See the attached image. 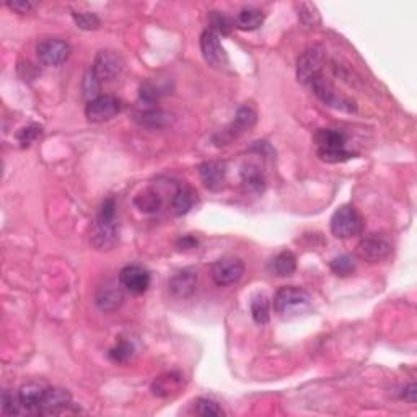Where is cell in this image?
Wrapping results in <instances>:
<instances>
[{"label":"cell","mask_w":417,"mask_h":417,"mask_svg":"<svg viewBox=\"0 0 417 417\" xmlns=\"http://www.w3.org/2000/svg\"><path fill=\"white\" fill-rule=\"evenodd\" d=\"M311 297L307 290L286 286L277 290L276 297H274V310L276 313L284 320H292L303 316L311 311Z\"/></svg>","instance_id":"6da1fadb"},{"label":"cell","mask_w":417,"mask_h":417,"mask_svg":"<svg viewBox=\"0 0 417 417\" xmlns=\"http://www.w3.org/2000/svg\"><path fill=\"white\" fill-rule=\"evenodd\" d=\"M318 147V157L326 163H342L353 158L351 150L346 149L347 137L344 132L336 129H320L315 134Z\"/></svg>","instance_id":"7a4b0ae2"},{"label":"cell","mask_w":417,"mask_h":417,"mask_svg":"<svg viewBox=\"0 0 417 417\" xmlns=\"http://www.w3.org/2000/svg\"><path fill=\"white\" fill-rule=\"evenodd\" d=\"M363 226L365 222L353 205H342L331 217V234L341 240L361 235Z\"/></svg>","instance_id":"3957f363"},{"label":"cell","mask_w":417,"mask_h":417,"mask_svg":"<svg viewBox=\"0 0 417 417\" xmlns=\"http://www.w3.org/2000/svg\"><path fill=\"white\" fill-rule=\"evenodd\" d=\"M308 85L313 90V93L323 102L326 107L344 111V113H353L357 109V104L352 98L346 97V95L339 93L336 87L332 85V82L328 77H325L323 73L316 75Z\"/></svg>","instance_id":"277c9868"},{"label":"cell","mask_w":417,"mask_h":417,"mask_svg":"<svg viewBox=\"0 0 417 417\" xmlns=\"http://www.w3.org/2000/svg\"><path fill=\"white\" fill-rule=\"evenodd\" d=\"M243 274H245V264L238 258H220L212 266V279L220 287L235 286L241 281Z\"/></svg>","instance_id":"5b68a950"},{"label":"cell","mask_w":417,"mask_h":417,"mask_svg":"<svg viewBox=\"0 0 417 417\" xmlns=\"http://www.w3.org/2000/svg\"><path fill=\"white\" fill-rule=\"evenodd\" d=\"M123 108V102L119 98L111 97V95H99L98 98L90 99L85 108V114L87 119L92 123H104V121L118 116Z\"/></svg>","instance_id":"8992f818"},{"label":"cell","mask_w":417,"mask_h":417,"mask_svg":"<svg viewBox=\"0 0 417 417\" xmlns=\"http://www.w3.org/2000/svg\"><path fill=\"white\" fill-rule=\"evenodd\" d=\"M325 64V51L320 46L310 47L298 57L297 61V78L300 83L308 85L316 75H320Z\"/></svg>","instance_id":"52a82bcc"},{"label":"cell","mask_w":417,"mask_h":417,"mask_svg":"<svg viewBox=\"0 0 417 417\" xmlns=\"http://www.w3.org/2000/svg\"><path fill=\"white\" fill-rule=\"evenodd\" d=\"M357 256L363 261L368 262H378L387 260L392 253V245L388 240H385L380 235H368L365 238H362L356 248Z\"/></svg>","instance_id":"ba28073f"},{"label":"cell","mask_w":417,"mask_h":417,"mask_svg":"<svg viewBox=\"0 0 417 417\" xmlns=\"http://www.w3.org/2000/svg\"><path fill=\"white\" fill-rule=\"evenodd\" d=\"M200 51L205 62L215 68H224L229 66V57L225 54V49L220 44L219 35L207 28L200 35Z\"/></svg>","instance_id":"9c48e42d"},{"label":"cell","mask_w":417,"mask_h":417,"mask_svg":"<svg viewBox=\"0 0 417 417\" xmlns=\"http://www.w3.org/2000/svg\"><path fill=\"white\" fill-rule=\"evenodd\" d=\"M40 61L47 67H59L71 56V46L62 40H44L36 47Z\"/></svg>","instance_id":"30bf717a"},{"label":"cell","mask_w":417,"mask_h":417,"mask_svg":"<svg viewBox=\"0 0 417 417\" xmlns=\"http://www.w3.org/2000/svg\"><path fill=\"white\" fill-rule=\"evenodd\" d=\"M119 284L121 287H124L128 292L140 295L147 292V289L150 287V272L147 271L145 267L137 266V264H131V266L121 269Z\"/></svg>","instance_id":"8fae6325"},{"label":"cell","mask_w":417,"mask_h":417,"mask_svg":"<svg viewBox=\"0 0 417 417\" xmlns=\"http://www.w3.org/2000/svg\"><path fill=\"white\" fill-rule=\"evenodd\" d=\"M92 71L99 82H111L123 71V61L113 51H99L95 57Z\"/></svg>","instance_id":"7c38bea8"},{"label":"cell","mask_w":417,"mask_h":417,"mask_svg":"<svg viewBox=\"0 0 417 417\" xmlns=\"http://www.w3.org/2000/svg\"><path fill=\"white\" fill-rule=\"evenodd\" d=\"M118 234L119 230L116 219H107L98 215L97 224H95L92 231V243L98 250H111L119 238Z\"/></svg>","instance_id":"4fadbf2b"},{"label":"cell","mask_w":417,"mask_h":417,"mask_svg":"<svg viewBox=\"0 0 417 417\" xmlns=\"http://www.w3.org/2000/svg\"><path fill=\"white\" fill-rule=\"evenodd\" d=\"M46 392H47V387H44L43 383L31 382V383L23 385L18 392V398H20V403H22V409L25 411V413L40 414Z\"/></svg>","instance_id":"5bb4252c"},{"label":"cell","mask_w":417,"mask_h":417,"mask_svg":"<svg viewBox=\"0 0 417 417\" xmlns=\"http://www.w3.org/2000/svg\"><path fill=\"white\" fill-rule=\"evenodd\" d=\"M72 406V396L67 389L62 388H47L43 406H41L40 416L61 414Z\"/></svg>","instance_id":"9a60e30c"},{"label":"cell","mask_w":417,"mask_h":417,"mask_svg":"<svg viewBox=\"0 0 417 417\" xmlns=\"http://www.w3.org/2000/svg\"><path fill=\"white\" fill-rule=\"evenodd\" d=\"M198 286V274L193 269H183L168 282V290L175 298H186L193 295Z\"/></svg>","instance_id":"2e32d148"},{"label":"cell","mask_w":417,"mask_h":417,"mask_svg":"<svg viewBox=\"0 0 417 417\" xmlns=\"http://www.w3.org/2000/svg\"><path fill=\"white\" fill-rule=\"evenodd\" d=\"M256 121H258V114L255 108L250 107V104H243V107L236 111L234 123H231L230 128L225 131L226 140L236 139V137H240L241 134H245V132L253 129L255 128Z\"/></svg>","instance_id":"e0dca14e"},{"label":"cell","mask_w":417,"mask_h":417,"mask_svg":"<svg viewBox=\"0 0 417 417\" xmlns=\"http://www.w3.org/2000/svg\"><path fill=\"white\" fill-rule=\"evenodd\" d=\"M199 175L205 188H209L210 191H219L224 186L226 167L225 163L220 162H205L199 167Z\"/></svg>","instance_id":"ac0fdd59"},{"label":"cell","mask_w":417,"mask_h":417,"mask_svg":"<svg viewBox=\"0 0 417 417\" xmlns=\"http://www.w3.org/2000/svg\"><path fill=\"white\" fill-rule=\"evenodd\" d=\"M134 121L142 128L162 129L171 123V116L158 108H145L134 113Z\"/></svg>","instance_id":"d6986e66"},{"label":"cell","mask_w":417,"mask_h":417,"mask_svg":"<svg viewBox=\"0 0 417 417\" xmlns=\"http://www.w3.org/2000/svg\"><path fill=\"white\" fill-rule=\"evenodd\" d=\"M119 286H116L113 282H108L104 284L103 287H99V290L97 292V305L99 310L109 313V311H114L121 307V303H123L124 300V295H123V290L119 289Z\"/></svg>","instance_id":"ffe728a7"},{"label":"cell","mask_w":417,"mask_h":417,"mask_svg":"<svg viewBox=\"0 0 417 417\" xmlns=\"http://www.w3.org/2000/svg\"><path fill=\"white\" fill-rule=\"evenodd\" d=\"M183 385V377L181 373L178 372H168L165 375H160L154 385H152V389H154L155 396H160V398H168V396L178 393V389L181 388Z\"/></svg>","instance_id":"44dd1931"},{"label":"cell","mask_w":417,"mask_h":417,"mask_svg":"<svg viewBox=\"0 0 417 417\" xmlns=\"http://www.w3.org/2000/svg\"><path fill=\"white\" fill-rule=\"evenodd\" d=\"M297 269V258L292 251H282L271 262V271L279 277L292 276Z\"/></svg>","instance_id":"7402d4cb"},{"label":"cell","mask_w":417,"mask_h":417,"mask_svg":"<svg viewBox=\"0 0 417 417\" xmlns=\"http://www.w3.org/2000/svg\"><path fill=\"white\" fill-rule=\"evenodd\" d=\"M264 23V13L260 8L246 7L236 17V26L243 31H255Z\"/></svg>","instance_id":"603a6c76"},{"label":"cell","mask_w":417,"mask_h":417,"mask_svg":"<svg viewBox=\"0 0 417 417\" xmlns=\"http://www.w3.org/2000/svg\"><path fill=\"white\" fill-rule=\"evenodd\" d=\"M194 205V193L191 188L179 186L171 199V209L175 215H184Z\"/></svg>","instance_id":"cb8c5ba5"},{"label":"cell","mask_w":417,"mask_h":417,"mask_svg":"<svg viewBox=\"0 0 417 417\" xmlns=\"http://www.w3.org/2000/svg\"><path fill=\"white\" fill-rule=\"evenodd\" d=\"M251 316L258 325H267L271 318V308H269V298L264 294H258L251 300Z\"/></svg>","instance_id":"d4e9b609"},{"label":"cell","mask_w":417,"mask_h":417,"mask_svg":"<svg viewBox=\"0 0 417 417\" xmlns=\"http://www.w3.org/2000/svg\"><path fill=\"white\" fill-rule=\"evenodd\" d=\"M135 205L142 212L154 214L158 212L162 207V198L160 194L154 191V189H145V191H142L139 196L135 198Z\"/></svg>","instance_id":"484cf974"},{"label":"cell","mask_w":417,"mask_h":417,"mask_svg":"<svg viewBox=\"0 0 417 417\" xmlns=\"http://www.w3.org/2000/svg\"><path fill=\"white\" fill-rule=\"evenodd\" d=\"M243 183L246 184L250 191L255 193H262L264 186H266V181H264V176L260 168L248 165L243 170Z\"/></svg>","instance_id":"4316f807"},{"label":"cell","mask_w":417,"mask_h":417,"mask_svg":"<svg viewBox=\"0 0 417 417\" xmlns=\"http://www.w3.org/2000/svg\"><path fill=\"white\" fill-rule=\"evenodd\" d=\"M297 8H298L300 22H302L305 26L313 28V26L320 25L321 17H320V12H318V8H316L315 4L302 2V4H297Z\"/></svg>","instance_id":"83f0119b"},{"label":"cell","mask_w":417,"mask_h":417,"mask_svg":"<svg viewBox=\"0 0 417 417\" xmlns=\"http://www.w3.org/2000/svg\"><path fill=\"white\" fill-rule=\"evenodd\" d=\"M331 271L339 277H347L356 271V262H353L352 258L347 255L334 258V260L331 261Z\"/></svg>","instance_id":"f1b7e54d"},{"label":"cell","mask_w":417,"mask_h":417,"mask_svg":"<svg viewBox=\"0 0 417 417\" xmlns=\"http://www.w3.org/2000/svg\"><path fill=\"white\" fill-rule=\"evenodd\" d=\"M196 411L199 416L203 417H219L224 416V411H222L220 406L215 403V401L209 398H199L196 403Z\"/></svg>","instance_id":"f546056e"},{"label":"cell","mask_w":417,"mask_h":417,"mask_svg":"<svg viewBox=\"0 0 417 417\" xmlns=\"http://www.w3.org/2000/svg\"><path fill=\"white\" fill-rule=\"evenodd\" d=\"M22 403H20L18 394L8 393L7 389L2 393V413L7 416H13V414H20L22 413Z\"/></svg>","instance_id":"4dcf8cb0"},{"label":"cell","mask_w":417,"mask_h":417,"mask_svg":"<svg viewBox=\"0 0 417 417\" xmlns=\"http://www.w3.org/2000/svg\"><path fill=\"white\" fill-rule=\"evenodd\" d=\"M41 132H43V128L38 124H30L26 126V128H22L18 131L17 134V139L20 144H22V147H28L33 144V142L38 139V137L41 135Z\"/></svg>","instance_id":"1f68e13d"},{"label":"cell","mask_w":417,"mask_h":417,"mask_svg":"<svg viewBox=\"0 0 417 417\" xmlns=\"http://www.w3.org/2000/svg\"><path fill=\"white\" fill-rule=\"evenodd\" d=\"M209 20H210V25H212V31H215V33H222V35H229L230 31H231V28H234V26H231V22L229 20V17H226V15H224V13H220V12H210V17H209Z\"/></svg>","instance_id":"d6a6232c"},{"label":"cell","mask_w":417,"mask_h":417,"mask_svg":"<svg viewBox=\"0 0 417 417\" xmlns=\"http://www.w3.org/2000/svg\"><path fill=\"white\" fill-rule=\"evenodd\" d=\"M99 83H102V82L98 80V77L95 75L92 68H90V71L87 72V75H85V80H83V95H85L88 99L98 98L99 97V95H98L99 93Z\"/></svg>","instance_id":"836d02e7"},{"label":"cell","mask_w":417,"mask_h":417,"mask_svg":"<svg viewBox=\"0 0 417 417\" xmlns=\"http://www.w3.org/2000/svg\"><path fill=\"white\" fill-rule=\"evenodd\" d=\"M73 20H75V23L78 28L82 30H97L99 26V18L97 17L95 13H90V12H83V13H72Z\"/></svg>","instance_id":"e575fe53"},{"label":"cell","mask_w":417,"mask_h":417,"mask_svg":"<svg viewBox=\"0 0 417 417\" xmlns=\"http://www.w3.org/2000/svg\"><path fill=\"white\" fill-rule=\"evenodd\" d=\"M132 346L129 344V342H126V341H121V342H118V344H116L113 349L109 351V358L111 361H114V362H126L128 361V358H131V356H132Z\"/></svg>","instance_id":"d590c367"},{"label":"cell","mask_w":417,"mask_h":417,"mask_svg":"<svg viewBox=\"0 0 417 417\" xmlns=\"http://www.w3.org/2000/svg\"><path fill=\"white\" fill-rule=\"evenodd\" d=\"M7 7L18 13H28L36 7V4L28 2V0H22V2H7Z\"/></svg>","instance_id":"8d00e7d4"},{"label":"cell","mask_w":417,"mask_h":417,"mask_svg":"<svg viewBox=\"0 0 417 417\" xmlns=\"http://www.w3.org/2000/svg\"><path fill=\"white\" fill-rule=\"evenodd\" d=\"M416 396H417L416 383H409L408 387L403 389V393H401V398H403L404 401H408V403H411V404L416 403Z\"/></svg>","instance_id":"74e56055"},{"label":"cell","mask_w":417,"mask_h":417,"mask_svg":"<svg viewBox=\"0 0 417 417\" xmlns=\"http://www.w3.org/2000/svg\"><path fill=\"white\" fill-rule=\"evenodd\" d=\"M181 245H183V246H186V248H194V246L198 245V241L194 240V238H191V236H188V238L181 240Z\"/></svg>","instance_id":"f35d334b"}]
</instances>
